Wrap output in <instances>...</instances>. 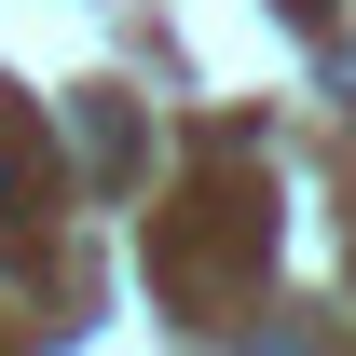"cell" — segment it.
I'll return each instance as SVG.
<instances>
[{
  "mask_svg": "<svg viewBox=\"0 0 356 356\" xmlns=\"http://www.w3.org/2000/svg\"><path fill=\"white\" fill-rule=\"evenodd\" d=\"M83 151H96L110 178H124V151H137V137H124V110H110V96H83Z\"/></svg>",
  "mask_w": 356,
  "mask_h": 356,
  "instance_id": "1",
  "label": "cell"
},
{
  "mask_svg": "<svg viewBox=\"0 0 356 356\" xmlns=\"http://www.w3.org/2000/svg\"><path fill=\"white\" fill-rule=\"evenodd\" d=\"M247 356H315V329H261V343H247Z\"/></svg>",
  "mask_w": 356,
  "mask_h": 356,
  "instance_id": "2",
  "label": "cell"
},
{
  "mask_svg": "<svg viewBox=\"0 0 356 356\" xmlns=\"http://www.w3.org/2000/svg\"><path fill=\"white\" fill-rule=\"evenodd\" d=\"M0 220H14V165H0Z\"/></svg>",
  "mask_w": 356,
  "mask_h": 356,
  "instance_id": "3",
  "label": "cell"
}]
</instances>
